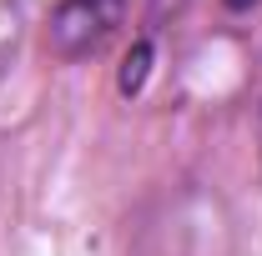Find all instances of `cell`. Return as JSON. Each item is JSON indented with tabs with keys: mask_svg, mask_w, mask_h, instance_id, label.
<instances>
[{
	"mask_svg": "<svg viewBox=\"0 0 262 256\" xmlns=\"http://www.w3.org/2000/svg\"><path fill=\"white\" fill-rule=\"evenodd\" d=\"M126 0H56L51 25H46V50L56 61H81L101 50V40L121 25Z\"/></svg>",
	"mask_w": 262,
	"mask_h": 256,
	"instance_id": "obj_1",
	"label": "cell"
},
{
	"mask_svg": "<svg viewBox=\"0 0 262 256\" xmlns=\"http://www.w3.org/2000/svg\"><path fill=\"white\" fill-rule=\"evenodd\" d=\"M146 70H151V40H136V50H131L126 65H121V91H126V96H136V91H141Z\"/></svg>",
	"mask_w": 262,
	"mask_h": 256,
	"instance_id": "obj_2",
	"label": "cell"
},
{
	"mask_svg": "<svg viewBox=\"0 0 262 256\" xmlns=\"http://www.w3.org/2000/svg\"><path fill=\"white\" fill-rule=\"evenodd\" d=\"M222 5H227V10H252L257 0H222Z\"/></svg>",
	"mask_w": 262,
	"mask_h": 256,
	"instance_id": "obj_3",
	"label": "cell"
}]
</instances>
